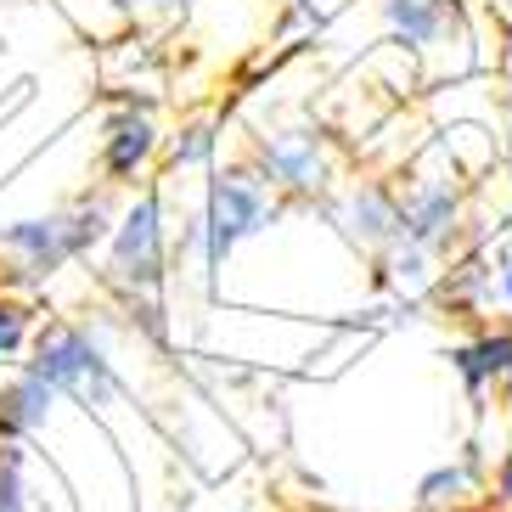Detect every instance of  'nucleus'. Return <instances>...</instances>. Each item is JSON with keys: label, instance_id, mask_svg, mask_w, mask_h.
Here are the masks:
<instances>
[{"label": "nucleus", "instance_id": "obj_17", "mask_svg": "<svg viewBox=\"0 0 512 512\" xmlns=\"http://www.w3.org/2000/svg\"><path fill=\"white\" fill-rule=\"evenodd\" d=\"M490 501L496 507H512V400H507V439H501V462L490 473Z\"/></svg>", "mask_w": 512, "mask_h": 512}, {"label": "nucleus", "instance_id": "obj_12", "mask_svg": "<svg viewBox=\"0 0 512 512\" xmlns=\"http://www.w3.org/2000/svg\"><path fill=\"white\" fill-rule=\"evenodd\" d=\"M490 490V467H484V445L473 439L462 456L428 467L417 479V512H462V507H479V496Z\"/></svg>", "mask_w": 512, "mask_h": 512}, {"label": "nucleus", "instance_id": "obj_15", "mask_svg": "<svg viewBox=\"0 0 512 512\" xmlns=\"http://www.w3.org/2000/svg\"><path fill=\"white\" fill-rule=\"evenodd\" d=\"M34 327H40L34 304L23 299V293H6V287H0V372H12V366L23 361Z\"/></svg>", "mask_w": 512, "mask_h": 512}, {"label": "nucleus", "instance_id": "obj_19", "mask_svg": "<svg viewBox=\"0 0 512 512\" xmlns=\"http://www.w3.org/2000/svg\"><path fill=\"white\" fill-rule=\"evenodd\" d=\"M130 17H175V12H186V0H119Z\"/></svg>", "mask_w": 512, "mask_h": 512}, {"label": "nucleus", "instance_id": "obj_14", "mask_svg": "<svg viewBox=\"0 0 512 512\" xmlns=\"http://www.w3.org/2000/svg\"><path fill=\"white\" fill-rule=\"evenodd\" d=\"M220 164V119H186L164 136L158 169L164 175H209Z\"/></svg>", "mask_w": 512, "mask_h": 512}, {"label": "nucleus", "instance_id": "obj_11", "mask_svg": "<svg viewBox=\"0 0 512 512\" xmlns=\"http://www.w3.org/2000/svg\"><path fill=\"white\" fill-rule=\"evenodd\" d=\"M366 265H372V287L389 299V310H417V304H428V293H434L445 259L428 254V248L411 242V237H394L389 248L372 254Z\"/></svg>", "mask_w": 512, "mask_h": 512}, {"label": "nucleus", "instance_id": "obj_2", "mask_svg": "<svg viewBox=\"0 0 512 512\" xmlns=\"http://www.w3.org/2000/svg\"><path fill=\"white\" fill-rule=\"evenodd\" d=\"M119 192L91 186V192L68 197L46 214H23V220H6L0 226V271L12 276L17 287H40L51 276H62L68 265L102 254L107 231L119 220Z\"/></svg>", "mask_w": 512, "mask_h": 512}, {"label": "nucleus", "instance_id": "obj_7", "mask_svg": "<svg viewBox=\"0 0 512 512\" xmlns=\"http://www.w3.org/2000/svg\"><path fill=\"white\" fill-rule=\"evenodd\" d=\"M321 220L338 231L349 254H383L394 237H400V192H394L389 175H355V181H338L321 197Z\"/></svg>", "mask_w": 512, "mask_h": 512}, {"label": "nucleus", "instance_id": "obj_16", "mask_svg": "<svg viewBox=\"0 0 512 512\" xmlns=\"http://www.w3.org/2000/svg\"><path fill=\"white\" fill-rule=\"evenodd\" d=\"M479 254H484V276H490V310L512 316V226L484 237Z\"/></svg>", "mask_w": 512, "mask_h": 512}, {"label": "nucleus", "instance_id": "obj_9", "mask_svg": "<svg viewBox=\"0 0 512 512\" xmlns=\"http://www.w3.org/2000/svg\"><path fill=\"white\" fill-rule=\"evenodd\" d=\"M377 23H383V40L411 62H434L445 51H462L473 62L462 0H377Z\"/></svg>", "mask_w": 512, "mask_h": 512}, {"label": "nucleus", "instance_id": "obj_3", "mask_svg": "<svg viewBox=\"0 0 512 512\" xmlns=\"http://www.w3.org/2000/svg\"><path fill=\"white\" fill-rule=\"evenodd\" d=\"M17 366L34 372L46 389H57V400L79 411H107L124 394V377L113 366V349H107V321H40Z\"/></svg>", "mask_w": 512, "mask_h": 512}, {"label": "nucleus", "instance_id": "obj_20", "mask_svg": "<svg viewBox=\"0 0 512 512\" xmlns=\"http://www.w3.org/2000/svg\"><path fill=\"white\" fill-rule=\"evenodd\" d=\"M462 512H479V507H462Z\"/></svg>", "mask_w": 512, "mask_h": 512}, {"label": "nucleus", "instance_id": "obj_6", "mask_svg": "<svg viewBox=\"0 0 512 512\" xmlns=\"http://www.w3.org/2000/svg\"><path fill=\"white\" fill-rule=\"evenodd\" d=\"M394 192H400V237L422 242L439 259L467 248V226H473L467 220V175L456 169V158L439 141L400 169Z\"/></svg>", "mask_w": 512, "mask_h": 512}, {"label": "nucleus", "instance_id": "obj_5", "mask_svg": "<svg viewBox=\"0 0 512 512\" xmlns=\"http://www.w3.org/2000/svg\"><path fill=\"white\" fill-rule=\"evenodd\" d=\"M242 164L254 169L287 209H321V197L344 181L327 130L321 124H304V119L254 124L248 141H242Z\"/></svg>", "mask_w": 512, "mask_h": 512}, {"label": "nucleus", "instance_id": "obj_4", "mask_svg": "<svg viewBox=\"0 0 512 512\" xmlns=\"http://www.w3.org/2000/svg\"><path fill=\"white\" fill-rule=\"evenodd\" d=\"M197 214H203V265H197V282L214 287L220 276H226L231 254H237L242 242H254L271 226H282L287 203L259 181L242 158H231V164L209 169V186H203Z\"/></svg>", "mask_w": 512, "mask_h": 512}, {"label": "nucleus", "instance_id": "obj_10", "mask_svg": "<svg viewBox=\"0 0 512 512\" xmlns=\"http://www.w3.org/2000/svg\"><path fill=\"white\" fill-rule=\"evenodd\" d=\"M451 372L462 383L467 406H490L512 400V321H496V327H473L467 338L451 344Z\"/></svg>", "mask_w": 512, "mask_h": 512}, {"label": "nucleus", "instance_id": "obj_13", "mask_svg": "<svg viewBox=\"0 0 512 512\" xmlns=\"http://www.w3.org/2000/svg\"><path fill=\"white\" fill-rule=\"evenodd\" d=\"M57 389H46L34 372H23V366H12V372L0 377V439H29L46 434L51 417H57Z\"/></svg>", "mask_w": 512, "mask_h": 512}, {"label": "nucleus", "instance_id": "obj_1", "mask_svg": "<svg viewBox=\"0 0 512 512\" xmlns=\"http://www.w3.org/2000/svg\"><path fill=\"white\" fill-rule=\"evenodd\" d=\"M102 287L119 304L113 316L124 327L147 344H169V209L158 181L124 192L119 220L102 242Z\"/></svg>", "mask_w": 512, "mask_h": 512}, {"label": "nucleus", "instance_id": "obj_8", "mask_svg": "<svg viewBox=\"0 0 512 512\" xmlns=\"http://www.w3.org/2000/svg\"><path fill=\"white\" fill-rule=\"evenodd\" d=\"M158 152H164V130L152 119V107L136 96H119L102 119V141H96V175L107 192H136L158 175Z\"/></svg>", "mask_w": 512, "mask_h": 512}, {"label": "nucleus", "instance_id": "obj_18", "mask_svg": "<svg viewBox=\"0 0 512 512\" xmlns=\"http://www.w3.org/2000/svg\"><path fill=\"white\" fill-rule=\"evenodd\" d=\"M496 68H501V79L512 85V12L496 17Z\"/></svg>", "mask_w": 512, "mask_h": 512}]
</instances>
